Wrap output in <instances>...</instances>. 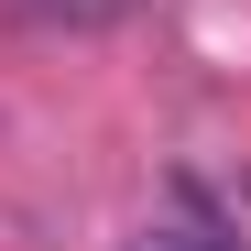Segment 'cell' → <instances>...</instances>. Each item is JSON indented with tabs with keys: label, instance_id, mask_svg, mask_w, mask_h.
Listing matches in <instances>:
<instances>
[{
	"label": "cell",
	"instance_id": "3",
	"mask_svg": "<svg viewBox=\"0 0 251 251\" xmlns=\"http://www.w3.org/2000/svg\"><path fill=\"white\" fill-rule=\"evenodd\" d=\"M240 197H251V186H240Z\"/></svg>",
	"mask_w": 251,
	"mask_h": 251
},
{
	"label": "cell",
	"instance_id": "2",
	"mask_svg": "<svg viewBox=\"0 0 251 251\" xmlns=\"http://www.w3.org/2000/svg\"><path fill=\"white\" fill-rule=\"evenodd\" d=\"M142 251H240V240H219L207 219H175V229H142Z\"/></svg>",
	"mask_w": 251,
	"mask_h": 251
},
{
	"label": "cell",
	"instance_id": "1",
	"mask_svg": "<svg viewBox=\"0 0 251 251\" xmlns=\"http://www.w3.org/2000/svg\"><path fill=\"white\" fill-rule=\"evenodd\" d=\"M22 22H44V33H120V22H142L153 0H11Z\"/></svg>",
	"mask_w": 251,
	"mask_h": 251
}]
</instances>
